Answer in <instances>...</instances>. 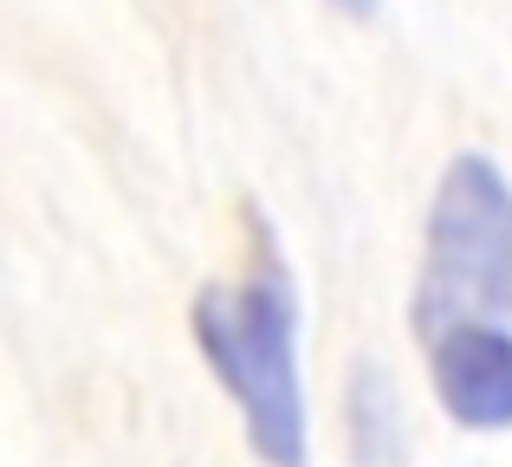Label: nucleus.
<instances>
[{
  "label": "nucleus",
  "mask_w": 512,
  "mask_h": 467,
  "mask_svg": "<svg viewBox=\"0 0 512 467\" xmlns=\"http://www.w3.org/2000/svg\"><path fill=\"white\" fill-rule=\"evenodd\" d=\"M260 228V221H253ZM195 344L221 390L234 396L247 442L266 467H305L312 422H305V377H299V286L273 240L260 234L247 279L195 292Z\"/></svg>",
  "instance_id": "obj_1"
},
{
  "label": "nucleus",
  "mask_w": 512,
  "mask_h": 467,
  "mask_svg": "<svg viewBox=\"0 0 512 467\" xmlns=\"http://www.w3.org/2000/svg\"><path fill=\"white\" fill-rule=\"evenodd\" d=\"M512 318V182L493 156L461 150L435 182L415 286V338L454 325H506Z\"/></svg>",
  "instance_id": "obj_2"
},
{
  "label": "nucleus",
  "mask_w": 512,
  "mask_h": 467,
  "mask_svg": "<svg viewBox=\"0 0 512 467\" xmlns=\"http://www.w3.org/2000/svg\"><path fill=\"white\" fill-rule=\"evenodd\" d=\"M435 396L461 429H512V331L506 325H454L428 338Z\"/></svg>",
  "instance_id": "obj_3"
},
{
  "label": "nucleus",
  "mask_w": 512,
  "mask_h": 467,
  "mask_svg": "<svg viewBox=\"0 0 512 467\" xmlns=\"http://www.w3.org/2000/svg\"><path fill=\"white\" fill-rule=\"evenodd\" d=\"M350 448H357V467H402L409 461V429H402L396 383L370 364L350 377Z\"/></svg>",
  "instance_id": "obj_4"
},
{
  "label": "nucleus",
  "mask_w": 512,
  "mask_h": 467,
  "mask_svg": "<svg viewBox=\"0 0 512 467\" xmlns=\"http://www.w3.org/2000/svg\"><path fill=\"white\" fill-rule=\"evenodd\" d=\"M331 7H338V13H344V20H370V13H376V7H383V0H331Z\"/></svg>",
  "instance_id": "obj_5"
}]
</instances>
